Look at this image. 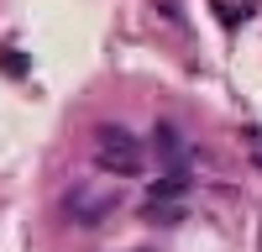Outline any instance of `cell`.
<instances>
[{"label": "cell", "instance_id": "6da1fadb", "mask_svg": "<svg viewBox=\"0 0 262 252\" xmlns=\"http://www.w3.org/2000/svg\"><path fill=\"white\" fill-rule=\"evenodd\" d=\"M95 163L111 179H142L147 174V147L137 132H126L121 121H100L95 126Z\"/></svg>", "mask_w": 262, "mask_h": 252}, {"label": "cell", "instance_id": "7a4b0ae2", "mask_svg": "<svg viewBox=\"0 0 262 252\" xmlns=\"http://www.w3.org/2000/svg\"><path fill=\"white\" fill-rule=\"evenodd\" d=\"M63 210H69V221H74V226H100L111 210H121V195H116V189H105V184L79 179L69 195H63Z\"/></svg>", "mask_w": 262, "mask_h": 252}, {"label": "cell", "instance_id": "3957f363", "mask_svg": "<svg viewBox=\"0 0 262 252\" xmlns=\"http://www.w3.org/2000/svg\"><path fill=\"white\" fill-rule=\"evenodd\" d=\"M152 158H158L163 163V174H184L189 179V163H194V147L184 142V132H179V126H173V121H158V126H152Z\"/></svg>", "mask_w": 262, "mask_h": 252}, {"label": "cell", "instance_id": "277c9868", "mask_svg": "<svg viewBox=\"0 0 262 252\" xmlns=\"http://www.w3.org/2000/svg\"><path fill=\"white\" fill-rule=\"evenodd\" d=\"M189 195V179L184 174H168V179H158L147 189V205H173V200H184Z\"/></svg>", "mask_w": 262, "mask_h": 252}, {"label": "cell", "instance_id": "5b68a950", "mask_svg": "<svg viewBox=\"0 0 262 252\" xmlns=\"http://www.w3.org/2000/svg\"><path fill=\"white\" fill-rule=\"evenodd\" d=\"M189 216V200H173V205H142V221L147 226H179Z\"/></svg>", "mask_w": 262, "mask_h": 252}]
</instances>
